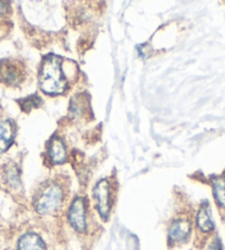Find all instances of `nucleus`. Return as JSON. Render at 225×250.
Instances as JSON below:
<instances>
[{
	"label": "nucleus",
	"instance_id": "obj_9",
	"mask_svg": "<svg viewBox=\"0 0 225 250\" xmlns=\"http://www.w3.org/2000/svg\"><path fill=\"white\" fill-rule=\"evenodd\" d=\"M18 250H45V244L38 234L28 232L19 239Z\"/></svg>",
	"mask_w": 225,
	"mask_h": 250
},
{
	"label": "nucleus",
	"instance_id": "obj_3",
	"mask_svg": "<svg viewBox=\"0 0 225 250\" xmlns=\"http://www.w3.org/2000/svg\"><path fill=\"white\" fill-rule=\"evenodd\" d=\"M25 71L22 63L16 60L6 59L0 61V81L3 84L15 86L22 83Z\"/></svg>",
	"mask_w": 225,
	"mask_h": 250
},
{
	"label": "nucleus",
	"instance_id": "obj_6",
	"mask_svg": "<svg viewBox=\"0 0 225 250\" xmlns=\"http://www.w3.org/2000/svg\"><path fill=\"white\" fill-rule=\"evenodd\" d=\"M191 230V223L188 219H176V221L172 222L169 230H168V238H169V241L174 244L184 243L189 238Z\"/></svg>",
	"mask_w": 225,
	"mask_h": 250
},
{
	"label": "nucleus",
	"instance_id": "obj_2",
	"mask_svg": "<svg viewBox=\"0 0 225 250\" xmlns=\"http://www.w3.org/2000/svg\"><path fill=\"white\" fill-rule=\"evenodd\" d=\"M63 197V191L59 185L49 184L38 193L34 201V208L38 214H50L62 205Z\"/></svg>",
	"mask_w": 225,
	"mask_h": 250
},
{
	"label": "nucleus",
	"instance_id": "obj_13",
	"mask_svg": "<svg viewBox=\"0 0 225 250\" xmlns=\"http://www.w3.org/2000/svg\"><path fill=\"white\" fill-rule=\"evenodd\" d=\"M207 250H223L222 243H221L220 238H215L212 241L209 247H207Z\"/></svg>",
	"mask_w": 225,
	"mask_h": 250
},
{
	"label": "nucleus",
	"instance_id": "obj_14",
	"mask_svg": "<svg viewBox=\"0 0 225 250\" xmlns=\"http://www.w3.org/2000/svg\"><path fill=\"white\" fill-rule=\"evenodd\" d=\"M6 11H7V3L0 1V16L6 14Z\"/></svg>",
	"mask_w": 225,
	"mask_h": 250
},
{
	"label": "nucleus",
	"instance_id": "obj_11",
	"mask_svg": "<svg viewBox=\"0 0 225 250\" xmlns=\"http://www.w3.org/2000/svg\"><path fill=\"white\" fill-rule=\"evenodd\" d=\"M213 193L216 203L225 208V182L222 179L213 181Z\"/></svg>",
	"mask_w": 225,
	"mask_h": 250
},
{
	"label": "nucleus",
	"instance_id": "obj_7",
	"mask_svg": "<svg viewBox=\"0 0 225 250\" xmlns=\"http://www.w3.org/2000/svg\"><path fill=\"white\" fill-rule=\"evenodd\" d=\"M16 137V125L10 119L0 123V152L6 151L14 144Z\"/></svg>",
	"mask_w": 225,
	"mask_h": 250
},
{
	"label": "nucleus",
	"instance_id": "obj_12",
	"mask_svg": "<svg viewBox=\"0 0 225 250\" xmlns=\"http://www.w3.org/2000/svg\"><path fill=\"white\" fill-rule=\"evenodd\" d=\"M41 104H42V99L38 96H37V95L29 96L20 102L21 108H22L23 111H27V113L31 111L33 108H37V107H38Z\"/></svg>",
	"mask_w": 225,
	"mask_h": 250
},
{
	"label": "nucleus",
	"instance_id": "obj_4",
	"mask_svg": "<svg viewBox=\"0 0 225 250\" xmlns=\"http://www.w3.org/2000/svg\"><path fill=\"white\" fill-rule=\"evenodd\" d=\"M94 198L97 210L102 219H107L111 210V191L108 180H100L94 188Z\"/></svg>",
	"mask_w": 225,
	"mask_h": 250
},
{
	"label": "nucleus",
	"instance_id": "obj_8",
	"mask_svg": "<svg viewBox=\"0 0 225 250\" xmlns=\"http://www.w3.org/2000/svg\"><path fill=\"white\" fill-rule=\"evenodd\" d=\"M49 154L54 165H62L66 161V149L63 140L59 137H53L50 142Z\"/></svg>",
	"mask_w": 225,
	"mask_h": 250
},
{
	"label": "nucleus",
	"instance_id": "obj_5",
	"mask_svg": "<svg viewBox=\"0 0 225 250\" xmlns=\"http://www.w3.org/2000/svg\"><path fill=\"white\" fill-rule=\"evenodd\" d=\"M68 221L74 229L84 232L87 228V209L83 197H76L68 210Z\"/></svg>",
	"mask_w": 225,
	"mask_h": 250
},
{
	"label": "nucleus",
	"instance_id": "obj_10",
	"mask_svg": "<svg viewBox=\"0 0 225 250\" xmlns=\"http://www.w3.org/2000/svg\"><path fill=\"white\" fill-rule=\"evenodd\" d=\"M197 225L199 229H201L203 232H209L213 230L214 223L212 221L210 205L207 202H205L199 208L197 215Z\"/></svg>",
	"mask_w": 225,
	"mask_h": 250
},
{
	"label": "nucleus",
	"instance_id": "obj_1",
	"mask_svg": "<svg viewBox=\"0 0 225 250\" xmlns=\"http://www.w3.org/2000/svg\"><path fill=\"white\" fill-rule=\"evenodd\" d=\"M38 84L42 92L47 95H59L67 89L62 58L52 54L44 59L38 75Z\"/></svg>",
	"mask_w": 225,
	"mask_h": 250
}]
</instances>
